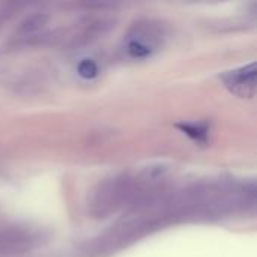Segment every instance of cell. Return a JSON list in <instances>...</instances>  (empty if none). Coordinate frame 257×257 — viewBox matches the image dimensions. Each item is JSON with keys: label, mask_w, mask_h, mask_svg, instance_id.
<instances>
[{"label": "cell", "mask_w": 257, "mask_h": 257, "mask_svg": "<svg viewBox=\"0 0 257 257\" xmlns=\"http://www.w3.org/2000/svg\"><path fill=\"white\" fill-rule=\"evenodd\" d=\"M77 72L80 77H83L84 80H92L99 74V68L98 63L92 59H84L78 63L77 66Z\"/></svg>", "instance_id": "3"}, {"label": "cell", "mask_w": 257, "mask_h": 257, "mask_svg": "<svg viewBox=\"0 0 257 257\" xmlns=\"http://www.w3.org/2000/svg\"><path fill=\"white\" fill-rule=\"evenodd\" d=\"M188 136H191L194 140L197 142H206V136H208V131L203 128V126H199V125H182L181 126Z\"/></svg>", "instance_id": "4"}, {"label": "cell", "mask_w": 257, "mask_h": 257, "mask_svg": "<svg viewBox=\"0 0 257 257\" xmlns=\"http://www.w3.org/2000/svg\"><path fill=\"white\" fill-rule=\"evenodd\" d=\"M160 32L152 24L136 26L126 38L125 51L131 59L136 60L149 59L160 48Z\"/></svg>", "instance_id": "1"}, {"label": "cell", "mask_w": 257, "mask_h": 257, "mask_svg": "<svg viewBox=\"0 0 257 257\" xmlns=\"http://www.w3.org/2000/svg\"><path fill=\"white\" fill-rule=\"evenodd\" d=\"M223 81L232 93L238 96H253L256 92V63L227 72Z\"/></svg>", "instance_id": "2"}]
</instances>
